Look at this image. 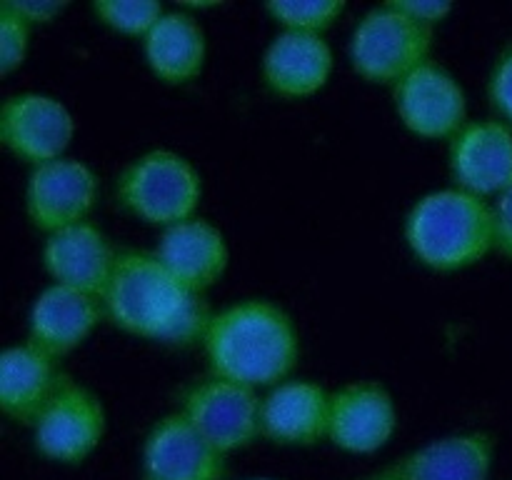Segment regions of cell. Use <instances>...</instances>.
<instances>
[{
  "label": "cell",
  "instance_id": "13",
  "mask_svg": "<svg viewBox=\"0 0 512 480\" xmlns=\"http://www.w3.org/2000/svg\"><path fill=\"white\" fill-rule=\"evenodd\" d=\"M143 473L145 480H223L225 455L183 413H170L145 438Z\"/></svg>",
  "mask_w": 512,
  "mask_h": 480
},
{
  "label": "cell",
  "instance_id": "16",
  "mask_svg": "<svg viewBox=\"0 0 512 480\" xmlns=\"http://www.w3.org/2000/svg\"><path fill=\"white\" fill-rule=\"evenodd\" d=\"M333 48L323 33L283 30L265 48L263 80L280 98H310L325 88L333 73Z\"/></svg>",
  "mask_w": 512,
  "mask_h": 480
},
{
  "label": "cell",
  "instance_id": "17",
  "mask_svg": "<svg viewBox=\"0 0 512 480\" xmlns=\"http://www.w3.org/2000/svg\"><path fill=\"white\" fill-rule=\"evenodd\" d=\"M103 303L98 298L68 285L53 283L40 290L33 300L28 318V343L45 350L53 358L73 353L103 315Z\"/></svg>",
  "mask_w": 512,
  "mask_h": 480
},
{
  "label": "cell",
  "instance_id": "8",
  "mask_svg": "<svg viewBox=\"0 0 512 480\" xmlns=\"http://www.w3.org/2000/svg\"><path fill=\"white\" fill-rule=\"evenodd\" d=\"M393 98L400 123L420 138H455L468 125V95L463 85L433 60L400 80Z\"/></svg>",
  "mask_w": 512,
  "mask_h": 480
},
{
  "label": "cell",
  "instance_id": "6",
  "mask_svg": "<svg viewBox=\"0 0 512 480\" xmlns=\"http://www.w3.org/2000/svg\"><path fill=\"white\" fill-rule=\"evenodd\" d=\"M178 413L223 455L248 448L263 435V398L258 390L218 375L190 385L180 398Z\"/></svg>",
  "mask_w": 512,
  "mask_h": 480
},
{
  "label": "cell",
  "instance_id": "27",
  "mask_svg": "<svg viewBox=\"0 0 512 480\" xmlns=\"http://www.w3.org/2000/svg\"><path fill=\"white\" fill-rule=\"evenodd\" d=\"M495 215V248L512 258V185L498 195L493 205Z\"/></svg>",
  "mask_w": 512,
  "mask_h": 480
},
{
  "label": "cell",
  "instance_id": "15",
  "mask_svg": "<svg viewBox=\"0 0 512 480\" xmlns=\"http://www.w3.org/2000/svg\"><path fill=\"white\" fill-rule=\"evenodd\" d=\"M450 173L460 190L500 195L512 185V128L500 120H473L450 140Z\"/></svg>",
  "mask_w": 512,
  "mask_h": 480
},
{
  "label": "cell",
  "instance_id": "14",
  "mask_svg": "<svg viewBox=\"0 0 512 480\" xmlns=\"http://www.w3.org/2000/svg\"><path fill=\"white\" fill-rule=\"evenodd\" d=\"M118 250L108 235L90 220L68 225L48 235L43 245V265L60 285L88 293L103 303V293L113 275Z\"/></svg>",
  "mask_w": 512,
  "mask_h": 480
},
{
  "label": "cell",
  "instance_id": "26",
  "mask_svg": "<svg viewBox=\"0 0 512 480\" xmlns=\"http://www.w3.org/2000/svg\"><path fill=\"white\" fill-rule=\"evenodd\" d=\"M10 8L33 28V25H45L58 18L68 3H55V0H8Z\"/></svg>",
  "mask_w": 512,
  "mask_h": 480
},
{
  "label": "cell",
  "instance_id": "22",
  "mask_svg": "<svg viewBox=\"0 0 512 480\" xmlns=\"http://www.w3.org/2000/svg\"><path fill=\"white\" fill-rule=\"evenodd\" d=\"M345 5L340 0H273L265 3V13L283 25V30L300 33H323L343 15Z\"/></svg>",
  "mask_w": 512,
  "mask_h": 480
},
{
  "label": "cell",
  "instance_id": "21",
  "mask_svg": "<svg viewBox=\"0 0 512 480\" xmlns=\"http://www.w3.org/2000/svg\"><path fill=\"white\" fill-rule=\"evenodd\" d=\"M150 70L168 85H185L203 73L208 43L193 15L165 10L163 18L143 38Z\"/></svg>",
  "mask_w": 512,
  "mask_h": 480
},
{
  "label": "cell",
  "instance_id": "12",
  "mask_svg": "<svg viewBox=\"0 0 512 480\" xmlns=\"http://www.w3.org/2000/svg\"><path fill=\"white\" fill-rule=\"evenodd\" d=\"M398 428V408L378 380H353L330 395V443L348 453H375L385 448Z\"/></svg>",
  "mask_w": 512,
  "mask_h": 480
},
{
  "label": "cell",
  "instance_id": "4",
  "mask_svg": "<svg viewBox=\"0 0 512 480\" xmlns=\"http://www.w3.org/2000/svg\"><path fill=\"white\" fill-rule=\"evenodd\" d=\"M115 195L135 218L165 230L195 218L203 198V180L185 155L165 148L148 150L125 165L115 183Z\"/></svg>",
  "mask_w": 512,
  "mask_h": 480
},
{
  "label": "cell",
  "instance_id": "11",
  "mask_svg": "<svg viewBox=\"0 0 512 480\" xmlns=\"http://www.w3.org/2000/svg\"><path fill=\"white\" fill-rule=\"evenodd\" d=\"M493 458V435L473 430L430 440L358 480H488Z\"/></svg>",
  "mask_w": 512,
  "mask_h": 480
},
{
  "label": "cell",
  "instance_id": "24",
  "mask_svg": "<svg viewBox=\"0 0 512 480\" xmlns=\"http://www.w3.org/2000/svg\"><path fill=\"white\" fill-rule=\"evenodd\" d=\"M30 48V25L5 0L0 5V73L10 75L25 63Z\"/></svg>",
  "mask_w": 512,
  "mask_h": 480
},
{
  "label": "cell",
  "instance_id": "29",
  "mask_svg": "<svg viewBox=\"0 0 512 480\" xmlns=\"http://www.w3.org/2000/svg\"><path fill=\"white\" fill-rule=\"evenodd\" d=\"M245 480H275V478H245Z\"/></svg>",
  "mask_w": 512,
  "mask_h": 480
},
{
  "label": "cell",
  "instance_id": "10",
  "mask_svg": "<svg viewBox=\"0 0 512 480\" xmlns=\"http://www.w3.org/2000/svg\"><path fill=\"white\" fill-rule=\"evenodd\" d=\"M98 198L93 168L78 158H58L35 165L25 185V210L30 223L45 233L83 223Z\"/></svg>",
  "mask_w": 512,
  "mask_h": 480
},
{
  "label": "cell",
  "instance_id": "1",
  "mask_svg": "<svg viewBox=\"0 0 512 480\" xmlns=\"http://www.w3.org/2000/svg\"><path fill=\"white\" fill-rule=\"evenodd\" d=\"M103 310L120 330L173 348L203 343L213 320L203 293L175 278L155 253L118 250Z\"/></svg>",
  "mask_w": 512,
  "mask_h": 480
},
{
  "label": "cell",
  "instance_id": "2",
  "mask_svg": "<svg viewBox=\"0 0 512 480\" xmlns=\"http://www.w3.org/2000/svg\"><path fill=\"white\" fill-rule=\"evenodd\" d=\"M205 358L218 378L250 388H275L300 358L295 320L278 303L248 298L213 313L203 340Z\"/></svg>",
  "mask_w": 512,
  "mask_h": 480
},
{
  "label": "cell",
  "instance_id": "20",
  "mask_svg": "<svg viewBox=\"0 0 512 480\" xmlns=\"http://www.w3.org/2000/svg\"><path fill=\"white\" fill-rule=\"evenodd\" d=\"M63 380L58 358L33 343L10 345L0 355V410L15 423L33 425Z\"/></svg>",
  "mask_w": 512,
  "mask_h": 480
},
{
  "label": "cell",
  "instance_id": "18",
  "mask_svg": "<svg viewBox=\"0 0 512 480\" xmlns=\"http://www.w3.org/2000/svg\"><path fill=\"white\" fill-rule=\"evenodd\" d=\"M330 395L313 380H283L263 398V435L273 443L295 448L328 438Z\"/></svg>",
  "mask_w": 512,
  "mask_h": 480
},
{
  "label": "cell",
  "instance_id": "19",
  "mask_svg": "<svg viewBox=\"0 0 512 480\" xmlns=\"http://www.w3.org/2000/svg\"><path fill=\"white\" fill-rule=\"evenodd\" d=\"M155 255L175 278L198 293H205L210 285L218 283L230 263L225 235L198 215L165 228L155 245Z\"/></svg>",
  "mask_w": 512,
  "mask_h": 480
},
{
  "label": "cell",
  "instance_id": "9",
  "mask_svg": "<svg viewBox=\"0 0 512 480\" xmlns=\"http://www.w3.org/2000/svg\"><path fill=\"white\" fill-rule=\"evenodd\" d=\"M73 135V115L53 95L15 93L0 108V140L33 168L63 158Z\"/></svg>",
  "mask_w": 512,
  "mask_h": 480
},
{
  "label": "cell",
  "instance_id": "28",
  "mask_svg": "<svg viewBox=\"0 0 512 480\" xmlns=\"http://www.w3.org/2000/svg\"><path fill=\"white\" fill-rule=\"evenodd\" d=\"M395 3H398L405 13L413 15L415 20L430 25V28L453 13V5L445 3V0H395Z\"/></svg>",
  "mask_w": 512,
  "mask_h": 480
},
{
  "label": "cell",
  "instance_id": "3",
  "mask_svg": "<svg viewBox=\"0 0 512 480\" xmlns=\"http://www.w3.org/2000/svg\"><path fill=\"white\" fill-rule=\"evenodd\" d=\"M405 240L423 265L463 270L495 248L493 205L460 188L423 195L405 220Z\"/></svg>",
  "mask_w": 512,
  "mask_h": 480
},
{
  "label": "cell",
  "instance_id": "23",
  "mask_svg": "<svg viewBox=\"0 0 512 480\" xmlns=\"http://www.w3.org/2000/svg\"><path fill=\"white\" fill-rule=\"evenodd\" d=\"M95 18L123 35H148L153 25L165 15V8L155 0H95Z\"/></svg>",
  "mask_w": 512,
  "mask_h": 480
},
{
  "label": "cell",
  "instance_id": "7",
  "mask_svg": "<svg viewBox=\"0 0 512 480\" xmlns=\"http://www.w3.org/2000/svg\"><path fill=\"white\" fill-rule=\"evenodd\" d=\"M30 428H33L35 450L43 458L53 463L78 465L103 440L105 408L93 390L65 378Z\"/></svg>",
  "mask_w": 512,
  "mask_h": 480
},
{
  "label": "cell",
  "instance_id": "25",
  "mask_svg": "<svg viewBox=\"0 0 512 480\" xmlns=\"http://www.w3.org/2000/svg\"><path fill=\"white\" fill-rule=\"evenodd\" d=\"M488 93L490 100H493V108L503 115L505 123L512 128V45H508L500 53V58L495 60V68L490 73Z\"/></svg>",
  "mask_w": 512,
  "mask_h": 480
},
{
  "label": "cell",
  "instance_id": "5",
  "mask_svg": "<svg viewBox=\"0 0 512 480\" xmlns=\"http://www.w3.org/2000/svg\"><path fill=\"white\" fill-rule=\"evenodd\" d=\"M433 28L405 13L395 0L368 10L350 35V63L370 83L398 85L428 63Z\"/></svg>",
  "mask_w": 512,
  "mask_h": 480
}]
</instances>
